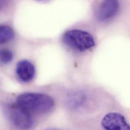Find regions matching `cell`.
Wrapping results in <instances>:
<instances>
[{"label": "cell", "mask_w": 130, "mask_h": 130, "mask_svg": "<svg viewBox=\"0 0 130 130\" xmlns=\"http://www.w3.org/2000/svg\"><path fill=\"white\" fill-rule=\"evenodd\" d=\"M101 125L105 130H130V125L125 118L118 112L107 114L102 119Z\"/></svg>", "instance_id": "4"}, {"label": "cell", "mask_w": 130, "mask_h": 130, "mask_svg": "<svg viewBox=\"0 0 130 130\" xmlns=\"http://www.w3.org/2000/svg\"><path fill=\"white\" fill-rule=\"evenodd\" d=\"M118 0H103L98 11V18L102 21L109 20L117 14L119 9Z\"/></svg>", "instance_id": "5"}, {"label": "cell", "mask_w": 130, "mask_h": 130, "mask_svg": "<svg viewBox=\"0 0 130 130\" xmlns=\"http://www.w3.org/2000/svg\"><path fill=\"white\" fill-rule=\"evenodd\" d=\"M0 58L2 63L4 64H8L13 59V53L8 49L2 50L0 53Z\"/></svg>", "instance_id": "8"}, {"label": "cell", "mask_w": 130, "mask_h": 130, "mask_svg": "<svg viewBox=\"0 0 130 130\" xmlns=\"http://www.w3.org/2000/svg\"><path fill=\"white\" fill-rule=\"evenodd\" d=\"M63 41L70 48L79 52H85L95 45L94 39L90 33L78 29L66 31L63 36Z\"/></svg>", "instance_id": "2"}, {"label": "cell", "mask_w": 130, "mask_h": 130, "mask_svg": "<svg viewBox=\"0 0 130 130\" xmlns=\"http://www.w3.org/2000/svg\"><path fill=\"white\" fill-rule=\"evenodd\" d=\"M14 36L13 30L8 26L1 25L0 27V42L6 43L12 40Z\"/></svg>", "instance_id": "7"}, {"label": "cell", "mask_w": 130, "mask_h": 130, "mask_svg": "<svg viewBox=\"0 0 130 130\" xmlns=\"http://www.w3.org/2000/svg\"><path fill=\"white\" fill-rule=\"evenodd\" d=\"M5 112L9 121L17 128L28 129L32 126L33 121L29 111L17 104L7 105Z\"/></svg>", "instance_id": "3"}, {"label": "cell", "mask_w": 130, "mask_h": 130, "mask_svg": "<svg viewBox=\"0 0 130 130\" xmlns=\"http://www.w3.org/2000/svg\"><path fill=\"white\" fill-rule=\"evenodd\" d=\"M17 104L29 111L39 113L50 112L54 108L55 101L50 96L41 93L27 92L19 95Z\"/></svg>", "instance_id": "1"}, {"label": "cell", "mask_w": 130, "mask_h": 130, "mask_svg": "<svg viewBox=\"0 0 130 130\" xmlns=\"http://www.w3.org/2000/svg\"><path fill=\"white\" fill-rule=\"evenodd\" d=\"M16 73L20 80L24 83H28L34 78L36 69L34 65L30 61L22 60L16 64Z\"/></svg>", "instance_id": "6"}]
</instances>
